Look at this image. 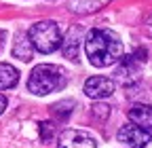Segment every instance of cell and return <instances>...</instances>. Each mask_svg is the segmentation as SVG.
Masks as SVG:
<instances>
[{"instance_id":"1","label":"cell","mask_w":152,"mask_h":148,"mask_svg":"<svg viewBox=\"0 0 152 148\" xmlns=\"http://www.w3.org/2000/svg\"><path fill=\"white\" fill-rule=\"evenodd\" d=\"M85 53L93 66L106 68L123 59V42L112 30L95 28L85 38Z\"/></svg>"},{"instance_id":"2","label":"cell","mask_w":152,"mask_h":148,"mask_svg":"<svg viewBox=\"0 0 152 148\" xmlns=\"http://www.w3.org/2000/svg\"><path fill=\"white\" fill-rule=\"evenodd\" d=\"M66 85H68V72L61 66H53V64L36 66L28 78V91L34 95L55 93V91H61Z\"/></svg>"},{"instance_id":"3","label":"cell","mask_w":152,"mask_h":148,"mask_svg":"<svg viewBox=\"0 0 152 148\" xmlns=\"http://www.w3.org/2000/svg\"><path fill=\"white\" fill-rule=\"evenodd\" d=\"M28 36H30L34 49H36L38 53H45V55L57 51V49H59V45H61L59 26H57L55 21H51V19H49V21H38V23H34V26L30 28Z\"/></svg>"},{"instance_id":"4","label":"cell","mask_w":152,"mask_h":148,"mask_svg":"<svg viewBox=\"0 0 152 148\" xmlns=\"http://www.w3.org/2000/svg\"><path fill=\"white\" fill-rule=\"evenodd\" d=\"M150 140H152V136L146 133L144 129H140L137 125H133V123L123 125L118 129V142H125L131 148H146Z\"/></svg>"},{"instance_id":"5","label":"cell","mask_w":152,"mask_h":148,"mask_svg":"<svg viewBox=\"0 0 152 148\" xmlns=\"http://www.w3.org/2000/svg\"><path fill=\"white\" fill-rule=\"evenodd\" d=\"M114 93V81L106 78V76H91L85 83V95L93 97V100H102V97H110Z\"/></svg>"},{"instance_id":"6","label":"cell","mask_w":152,"mask_h":148,"mask_svg":"<svg viewBox=\"0 0 152 148\" xmlns=\"http://www.w3.org/2000/svg\"><path fill=\"white\" fill-rule=\"evenodd\" d=\"M57 148H97L95 140L83 131H76V129H66L59 136V144Z\"/></svg>"},{"instance_id":"7","label":"cell","mask_w":152,"mask_h":148,"mask_svg":"<svg viewBox=\"0 0 152 148\" xmlns=\"http://www.w3.org/2000/svg\"><path fill=\"white\" fill-rule=\"evenodd\" d=\"M129 121L152 136V106L150 104H133L127 112Z\"/></svg>"},{"instance_id":"8","label":"cell","mask_w":152,"mask_h":148,"mask_svg":"<svg viewBox=\"0 0 152 148\" xmlns=\"http://www.w3.org/2000/svg\"><path fill=\"white\" fill-rule=\"evenodd\" d=\"M80 38H83V28L80 26H72L68 30V34L64 36V45H61V51H64V57H68L70 62H78V53H80Z\"/></svg>"},{"instance_id":"9","label":"cell","mask_w":152,"mask_h":148,"mask_svg":"<svg viewBox=\"0 0 152 148\" xmlns=\"http://www.w3.org/2000/svg\"><path fill=\"white\" fill-rule=\"evenodd\" d=\"M116 78L118 83H123L125 87H131L133 83L140 81V68L135 64V59H133V55H129V57H123V64L116 72Z\"/></svg>"},{"instance_id":"10","label":"cell","mask_w":152,"mask_h":148,"mask_svg":"<svg viewBox=\"0 0 152 148\" xmlns=\"http://www.w3.org/2000/svg\"><path fill=\"white\" fill-rule=\"evenodd\" d=\"M13 55L21 62H30L34 55V45L30 40L28 34H17V38L13 42Z\"/></svg>"},{"instance_id":"11","label":"cell","mask_w":152,"mask_h":148,"mask_svg":"<svg viewBox=\"0 0 152 148\" xmlns=\"http://www.w3.org/2000/svg\"><path fill=\"white\" fill-rule=\"evenodd\" d=\"M19 83V72L11 64H0V91L2 89H13Z\"/></svg>"},{"instance_id":"12","label":"cell","mask_w":152,"mask_h":148,"mask_svg":"<svg viewBox=\"0 0 152 148\" xmlns=\"http://www.w3.org/2000/svg\"><path fill=\"white\" fill-rule=\"evenodd\" d=\"M106 0H72L70 2V11L72 13H93L97 11Z\"/></svg>"},{"instance_id":"13","label":"cell","mask_w":152,"mask_h":148,"mask_svg":"<svg viewBox=\"0 0 152 148\" xmlns=\"http://www.w3.org/2000/svg\"><path fill=\"white\" fill-rule=\"evenodd\" d=\"M55 136H57V125H55L53 121H45V123H40V140H42L45 144L53 142Z\"/></svg>"},{"instance_id":"14","label":"cell","mask_w":152,"mask_h":148,"mask_svg":"<svg viewBox=\"0 0 152 148\" xmlns=\"http://www.w3.org/2000/svg\"><path fill=\"white\" fill-rule=\"evenodd\" d=\"M74 106H76L74 100H66V102H59V104H53L51 110H53V114H57V116H68Z\"/></svg>"},{"instance_id":"15","label":"cell","mask_w":152,"mask_h":148,"mask_svg":"<svg viewBox=\"0 0 152 148\" xmlns=\"http://www.w3.org/2000/svg\"><path fill=\"white\" fill-rule=\"evenodd\" d=\"M7 104H9V102H7V97H4L2 93H0V114L4 112V108H7Z\"/></svg>"}]
</instances>
